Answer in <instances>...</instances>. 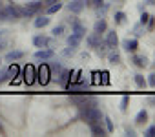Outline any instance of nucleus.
I'll list each match as a JSON object with an SVG mask.
<instances>
[{
    "label": "nucleus",
    "mask_w": 155,
    "mask_h": 137,
    "mask_svg": "<svg viewBox=\"0 0 155 137\" xmlns=\"http://www.w3.org/2000/svg\"><path fill=\"white\" fill-rule=\"evenodd\" d=\"M124 18H126V15H124L122 11H117V13H115V22H117V24H122Z\"/></svg>",
    "instance_id": "27"
},
{
    "label": "nucleus",
    "mask_w": 155,
    "mask_h": 137,
    "mask_svg": "<svg viewBox=\"0 0 155 137\" xmlns=\"http://www.w3.org/2000/svg\"><path fill=\"white\" fill-rule=\"evenodd\" d=\"M135 84H137L139 88H144V86H146V79H144L142 75H135Z\"/></svg>",
    "instance_id": "25"
},
{
    "label": "nucleus",
    "mask_w": 155,
    "mask_h": 137,
    "mask_svg": "<svg viewBox=\"0 0 155 137\" xmlns=\"http://www.w3.org/2000/svg\"><path fill=\"white\" fill-rule=\"evenodd\" d=\"M88 4H90L91 8H101V4H102V0H88Z\"/></svg>",
    "instance_id": "34"
},
{
    "label": "nucleus",
    "mask_w": 155,
    "mask_h": 137,
    "mask_svg": "<svg viewBox=\"0 0 155 137\" xmlns=\"http://www.w3.org/2000/svg\"><path fill=\"white\" fill-rule=\"evenodd\" d=\"M150 104H155V97H150Z\"/></svg>",
    "instance_id": "44"
},
{
    "label": "nucleus",
    "mask_w": 155,
    "mask_h": 137,
    "mask_svg": "<svg viewBox=\"0 0 155 137\" xmlns=\"http://www.w3.org/2000/svg\"><path fill=\"white\" fill-rule=\"evenodd\" d=\"M108 60H110L111 64H119V62H120V55H119L117 51H111V53L108 55Z\"/></svg>",
    "instance_id": "22"
},
{
    "label": "nucleus",
    "mask_w": 155,
    "mask_h": 137,
    "mask_svg": "<svg viewBox=\"0 0 155 137\" xmlns=\"http://www.w3.org/2000/svg\"><path fill=\"white\" fill-rule=\"evenodd\" d=\"M128 102H130V95H124L120 99V110H126L128 108Z\"/></svg>",
    "instance_id": "29"
},
{
    "label": "nucleus",
    "mask_w": 155,
    "mask_h": 137,
    "mask_svg": "<svg viewBox=\"0 0 155 137\" xmlns=\"http://www.w3.org/2000/svg\"><path fill=\"white\" fill-rule=\"evenodd\" d=\"M0 64H2V60H0Z\"/></svg>",
    "instance_id": "47"
},
{
    "label": "nucleus",
    "mask_w": 155,
    "mask_h": 137,
    "mask_svg": "<svg viewBox=\"0 0 155 137\" xmlns=\"http://www.w3.org/2000/svg\"><path fill=\"white\" fill-rule=\"evenodd\" d=\"M51 33H53V35H55V37H60V35H62V33H64V26H55V28H53V31H51Z\"/></svg>",
    "instance_id": "28"
},
{
    "label": "nucleus",
    "mask_w": 155,
    "mask_h": 137,
    "mask_svg": "<svg viewBox=\"0 0 155 137\" xmlns=\"http://www.w3.org/2000/svg\"><path fill=\"white\" fill-rule=\"evenodd\" d=\"M153 28H155V20H153V17H150V20H148V29L151 31Z\"/></svg>",
    "instance_id": "36"
},
{
    "label": "nucleus",
    "mask_w": 155,
    "mask_h": 137,
    "mask_svg": "<svg viewBox=\"0 0 155 137\" xmlns=\"http://www.w3.org/2000/svg\"><path fill=\"white\" fill-rule=\"evenodd\" d=\"M35 58L37 60H48V58H53V49H38L35 53Z\"/></svg>",
    "instance_id": "8"
},
{
    "label": "nucleus",
    "mask_w": 155,
    "mask_h": 137,
    "mask_svg": "<svg viewBox=\"0 0 155 137\" xmlns=\"http://www.w3.org/2000/svg\"><path fill=\"white\" fill-rule=\"evenodd\" d=\"M40 8H42V2H31V4H28L24 9H20V15H22V17H33Z\"/></svg>",
    "instance_id": "6"
},
{
    "label": "nucleus",
    "mask_w": 155,
    "mask_h": 137,
    "mask_svg": "<svg viewBox=\"0 0 155 137\" xmlns=\"http://www.w3.org/2000/svg\"><path fill=\"white\" fill-rule=\"evenodd\" d=\"M86 4H88V0H71V4L68 6V9L71 13H75V15H79V13H82V9L86 8Z\"/></svg>",
    "instance_id": "7"
},
{
    "label": "nucleus",
    "mask_w": 155,
    "mask_h": 137,
    "mask_svg": "<svg viewBox=\"0 0 155 137\" xmlns=\"http://www.w3.org/2000/svg\"><path fill=\"white\" fill-rule=\"evenodd\" d=\"M101 40H102V38H101V33H91V35L88 37V44H90L91 48H97V46L101 44Z\"/></svg>",
    "instance_id": "13"
},
{
    "label": "nucleus",
    "mask_w": 155,
    "mask_h": 137,
    "mask_svg": "<svg viewBox=\"0 0 155 137\" xmlns=\"http://www.w3.org/2000/svg\"><path fill=\"white\" fill-rule=\"evenodd\" d=\"M81 117L88 122V124H95V122H101L102 119V113L97 106H91V108H81Z\"/></svg>",
    "instance_id": "1"
},
{
    "label": "nucleus",
    "mask_w": 155,
    "mask_h": 137,
    "mask_svg": "<svg viewBox=\"0 0 155 137\" xmlns=\"http://www.w3.org/2000/svg\"><path fill=\"white\" fill-rule=\"evenodd\" d=\"M49 24V18L48 17H38L37 20H35V28H44V26H48Z\"/></svg>",
    "instance_id": "21"
},
{
    "label": "nucleus",
    "mask_w": 155,
    "mask_h": 137,
    "mask_svg": "<svg viewBox=\"0 0 155 137\" xmlns=\"http://www.w3.org/2000/svg\"><path fill=\"white\" fill-rule=\"evenodd\" d=\"M22 15H20V9L18 8H15V6H6L4 8V20H17Z\"/></svg>",
    "instance_id": "4"
},
{
    "label": "nucleus",
    "mask_w": 155,
    "mask_h": 137,
    "mask_svg": "<svg viewBox=\"0 0 155 137\" xmlns=\"http://www.w3.org/2000/svg\"><path fill=\"white\" fill-rule=\"evenodd\" d=\"M22 57H24L22 51H9V53L6 55V60H8V62H15V60H20Z\"/></svg>",
    "instance_id": "15"
},
{
    "label": "nucleus",
    "mask_w": 155,
    "mask_h": 137,
    "mask_svg": "<svg viewBox=\"0 0 155 137\" xmlns=\"http://www.w3.org/2000/svg\"><path fill=\"white\" fill-rule=\"evenodd\" d=\"M146 4L148 6H155V0H146Z\"/></svg>",
    "instance_id": "42"
},
{
    "label": "nucleus",
    "mask_w": 155,
    "mask_h": 137,
    "mask_svg": "<svg viewBox=\"0 0 155 137\" xmlns=\"http://www.w3.org/2000/svg\"><path fill=\"white\" fill-rule=\"evenodd\" d=\"M104 122H106V130H108V133L113 132V122H111V119H110V117H104Z\"/></svg>",
    "instance_id": "30"
},
{
    "label": "nucleus",
    "mask_w": 155,
    "mask_h": 137,
    "mask_svg": "<svg viewBox=\"0 0 155 137\" xmlns=\"http://www.w3.org/2000/svg\"><path fill=\"white\" fill-rule=\"evenodd\" d=\"M131 62H135V66H139V68H146V66H148V60H146V57H142V55H133Z\"/></svg>",
    "instance_id": "16"
},
{
    "label": "nucleus",
    "mask_w": 155,
    "mask_h": 137,
    "mask_svg": "<svg viewBox=\"0 0 155 137\" xmlns=\"http://www.w3.org/2000/svg\"><path fill=\"white\" fill-rule=\"evenodd\" d=\"M73 51H75V48H68V49H64V55L68 57V55H71Z\"/></svg>",
    "instance_id": "40"
},
{
    "label": "nucleus",
    "mask_w": 155,
    "mask_h": 137,
    "mask_svg": "<svg viewBox=\"0 0 155 137\" xmlns=\"http://www.w3.org/2000/svg\"><path fill=\"white\" fill-rule=\"evenodd\" d=\"M49 79H51V72H49V66L48 64H42L38 70H37V81L42 84V86H46L48 82H49Z\"/></svg>",
    "instance_id": "3"
},
{
    "label": "nucleus",
    "mask_w": 155,
    "mask_h": 137,
    "mask_svg": "<svg viewBox=\"0 0 155 137\" xmlns=\"http://www.w3.org/2000/svg\"><path fill=\"white\" fill-rule=\"evenodd\" d=\"M106 44H108V48H117V44H119V37H117L115 31H110V33H108V37H106Z\"/></svg>",
    "instance_id": "9"
},
{
    "label": "nucleus",
    "mask_w": 155,
    "mask_h": 137,
    "mask_svg": "<svg viewBox=\"0 0 155 137\" xmlns=\"http://www.w3.org/2000/svg\"><path fill=\"white\" fill-rule=\"evenodd\" d=\"M126 133H128V135H135V132H133V128H126Z\"/></svg>",
    "instance_id": "41"
},
{
    "label": "nucleus",
    "mask_w": 155,
    "mask_h": 137,
    "mask_svg": "<svg viewBox=\"0 0 155 137\" xmlns=\"http://www.w3.org/2000/svg\"><path fill=\"white\" fill-rule=\"evenodd\" d=\"M106 48H108L106 40H101V44H99V46H97L95 49H97V53H101V55H102V53H106Z\"/></svg>",
    "instance_id": "26"
},
{
    "label": "nucleus",
    "mask_w": 155,
    "mask_h": 137,
    "mask_svg": "<svg viewBox=\"0 0 155 137\" xmlns=\"http://www.w3.org/2000/svg\"><path fill=\"white\" fill-rule=\"evenodd\" d=\"M9 77H8V70H0V84L2 82H6Z\"/></svg>",
    "instance_id": "31"
},
{
    "label": "nucleus",
    "mask_w": 155,
    "mask_h": 137,
    "mask_svg": "<svg viewBox=\"0 0 155 137\" xmlns=\"http://www.w3.org/2000/svg\"><path fill=\"white\" fill-rule=\"evenodd\" d=\"M4 33H6V29H0V37H2V35H4Z\"/></svg>",
    "instance_id": "45"
},
{
    "label": "nucleus",
    "mask_w": 155,
    "mask_h": 137,
    "mask_svg": "<svg viewBox=\"0 0 155 137\" xmlns=\"http://www.w3.org/2000/svg\"><path fill=\"white\" fill-rule=\"evenodd\" d=\"M8 77L11 79V84H18V77H20V66L17 62H13L8 68Z\"/></svg>",
    "instance_id": "5"
},
{
    "label": "nucleus",
    "mask_w": 155,
    "mask_h": 137,
    "mask_svg": "<svg viewBox=\"0 0 155 137\" xmlns=\"http://www.w3.org/2000/svg\"><path fill=\"white\" fill-rule=\"evenodd\" d=\"M60 8H62V4H58V2H55V4H51V6L48 8V15H53V13H57V11H60Z\"/></svg>",
    "instance_id": "23"
},
{
    "label": "nucleus",
    "mask_w": 155,
    "mask_h": 137,
    "mask_svg": "<svg viewBox=\"0 0 155 137\" xmlns=\"http://www.w3.org/2000/svg\"><path fill=\"white\" fill-rule=\"evenodd\" d=\"M148 20H150V15H148V13H142V15H140L139 24H140V26H144V24H148Z\"/></svg>",
    "instance_id": "32"
},
{
    "label": "nucleus",
    "mask_w": 155,
    "mask_h": 137,
    "mask_svg": "<svg viewBox=\"0 0 155 137\" xmlns=\"http://www.w3.org/2000/svg\"><path fill=\"white\" fill-rule=\"evenodd\" d=\"M146 84H150L151 88H155V73H151V75L148 77V81H146Z\"/></svg>",
    "instance_id": "35"
},
{
    "label": "nucleus",
    "mask_w": 155,
    "mask_h": 137,
    "mask_svg": "<svg viewBox=\"0 0 155 137\" xmlns=\"http://www.w3.org/2000/svg\"><path fill=\"white\" fill-rule=\"evenodd\" d=\"M122 48H124L126 51H135V49L139 48V42H137L135 38H131V40H124V42H122Z\"/></svg>",
    "instance_id": "14"
},
{
    "label": "nucleus",
    "mask_w": 155,
    "mask_h": 137,
    "mask_svg": "<svg viewBox=\"0 0 155 137\" xmlns=\"http://www.w3.org/2000/svg\"><path fill=\"white\" fill-rule=\"evenodd\" d=\"M33 44H35L37 48H46V46L49 44V38H48V37L38 35V37H35V38H33Z\"/></svg>",
    "instance_id": "12"
},
{
    "label": "nucleus",
    "mask_w": 155,
    "mask_h": 137,
    "mask_svg": "<svg viewBox=\"0 0 155 137\" xmlns=\"http://www.w3.org/2000/svg\"><path fill=\"white\" fill-rule=\"evenodd\" d=\"M55 2H58V0H46V4H55Z\"/></svg>",
    "instance_id": "43"
},
{
    "label": "nucleus",
    "mask_w": 155,
    "mask_h": 137,
    "mask_svg": "<svg viewBox=\"0 0 155 137\" xmlns=\"http://www.w3.org/2000/svg\"><path fill=\"white\" fill-rule=\"evenodd\" d=\"M135 35H137V37H140V35H142V31H140V24H137V26H135Z\"/></svg>",
    "instance_id": "38"
},
{
    "label": "nucleus",
    "mask_w": 155,
    "mask_h": 137,
    "mask_svg": "<svg viewBox=\"0 0 155 137\" xmlns=\"http://www.w3.org/2000/svg\"><path fill=\"white\" fill-rule=\"evenodd\" d=\"M90 126H91V132H93L95 135H101V137H102V135H106V133H108V130H106V128H102V126H101V122H95V124H90Z\"/></svg>",
    "instance_id": "17"
},
{
    "label": "nucleus",
    "mask_w": 155,
    "mask_h": 137,
    "mask_svg": "<svg viewBox=\"0 0 155 137\" xmlns=\"http://www.w3.org/2000/svg\"><path fill=\"white\" fill-rule=\"evenodd\" d=\"M79 44H81V38L77 35H69L68 37V46L69 48H79Z\"/></svg>",
    "instance_id": "20"
},
{
    "label": "nucleus",
    "mask_w": 155,
    "mask_h": 137,
    "mask_svg": "<svg viewBox=\"0 0 155 137\" xmlns=\"http://www.w3.org/2000/svg\"><path fill=\"white\" fill-rule=\"evenodd\" d=\"M144 135H146V137H155V124H153V126H150V128L144 132Z\"/></svg>",
    "instance_id": "33"
},
{
    "label": "nucleus",
    "mask_w": 155,
    "mask_h": 137,
    "mask_svg": "<svg viewBox=\"0 0 155 137\" xmlns=\"http://www.w3.org/2000/svg\"><path fill=\"white\" fill-rule=\"evenodd\" d=\"M68 81H69V72H66V70H60V75L57 77V82H58L60 86L68 88Z\"/></svg>",
    "instance_id": "11"
},
{
    "label": "nucleus",
    "mask_w": 155,
    "mask_h": 137,
    "mask_svg": "<svg viewBox=\"0 0 155 137\" xmlns=\"http://www.w3.org/2000/svg\"><path fill=\"white\" fill-rule=\"evenodd\" d=\"M2 132H4V130H2V126H0V133H2Z\"/></svg>",
    "instance_id": "46"
},
{
    "label": "nucleus",
    "mask_w": 155,
    "mask_h": 137,
    "mask_svg": "<svg viewBox=\"0 0 155 137\" xmlns=\"http://www.w3.org/2000/svg\"><path fill=\"white\" fill-rule=\"evenodd\" d=\"M6 46H8V40L6 38H0V49H4Z\"/></svg>",
    "instance_id": "39"
},
{
    "label": "nucleus",
    "mask_w": 155,
    "mask_h": 137,
    "mask_svg": "<svg viewBox=\"0 0 155 137\" xmlns=\"http://www.w3.org/2000/svg\"><path fill=\"white\" fill-rule=\"evenodd\" d=\"M22 77H24V82H26L28 86H31V84L37 81V70H35L33 64H28L24 70H22Z\"/></svg>",
    "instance_id": "2"
},
{
    "label": "nucleus",
    "mask_w": 155,
    "mask_h": 137,
    "mask_svg": "<svg viewBox=\"0 0 155 137\" xmlns=\"http://www.w3.org/2000/svg\"><path fill=\"white\" fill-rule=\"evenodd\" d=\"M148 121V113H146V110H140L137 115H135V122L137 124H144Z\"/></svg>",
    "instance_id": "19"
},
{
    "label": "nucleus",
    "mask_w": 155,
    "mask_h": 137,
    "mask_svg": "<svg viewBox=\"0 0 155 137\" xmlns=\"http://www.w3.org/2000/svg\"><path fill=\"white\" fill-rule=\"evenodd\" d=\"M101 82H102V84H104V86H106V84H108V82H110V79H108V73H106V72H104V73H102V81H101Z\"/></svg>",
    "instance_id": "37"
},
{
    "label": "nucleus",
    "mask_w": 155,
    "mask_h": 137,
    "mask_svg": "<svg viewBox=\"0 0 155 137\" xmlns=\"http://www.w3.org/2000/svg\"><path fill=\"white\" fill-rule=\"evenodd\" d=\"M73 35H77L79 38H82L86 35V28L81 24V22H73Z\"/></svg>",
    "instance_id": "10"
},
{
    "label": "nucleus",
    "mask_w": 155,
    "mask_h": 137,
    "mask_svg": "<svg viewBox=\"0 0 155 137\" xmlns=\"http://www.w3.org/2000/svg\"><path fill=\"white\" fill-rule=\"evenodd\" d=\"M60 70H62V64H60V62L53 60V62L49 64V72H58V73H60Z\"/></svg>",
    "instance_id": "24"
},
{
    "label": "nucleus",
    "mask_w": 155,
    "mask_h": 137,
    "mask_svg": "<svg viewBox=\"0 0 155 137\" xmlns=\"http://www.w3.org/2000/svg\"><path fill=\"white\" fill-rule=\"evenodd\" d=\"M93 31H95V33H104V31H106V20H104V18L97 20V22H95V28H93Z\"/></svg>",
    "instance_id": "18"
}]
</instances>
